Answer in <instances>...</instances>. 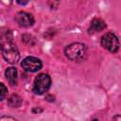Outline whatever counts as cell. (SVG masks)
<instances>
[{"label":"cell","instance_id":"6da1fadb","mask_svg":"<svg viewBox=\"0 0 121 121\" xmlns=\"http://www.w3.org/2000/svg\"><path fill=\"white\" fill-rule=\"evenodd\" d=\"M1 51L3 58L9 63H15L20 57L18 48L16 44L11 40V35H9V31L7 36H2L1 39Z\"/></svg>","mask_w":121,"mask_h":121},{"label":"cell","instance_id":"8992f818","mask_svg":"<svg viewBox=\"0 0 121 121\" xmlns=\"http://www.w3.org/2000/svg\"><path fill=\"white\" fill-rule=\"evenodd\" d=\"M15 20H16L17 24L23 27H29L34 24L33 16L27 12H25V11L18 12L15 16Z\"/></svg>","mask_w":121,"mask_h":121},{"label":"cell","instance_id":"ba28073f","mask_svg":"<svg viewBox=\"0 0 121 121\" xmlns=\"http://www.w3.org/2000/svg\"><path fill=\"white\" fill-rule=\"evenodd\" d=\"M5 75H6V78L9 80V82L10 83V85L14 86V85L17 84L18 72H17L16 68H14V67H9L6 70Z\"/></svg>","mask_w":121,"mask_h":121},{"label":"cell","instance_id":"7c38bea8","mask_svg":"<svg viewBox=\"0 0 121 121\" xmlns=\"http://www.w3.org/2000/svg\"><path fill=\"white\" fill-rule=\"evenodd\" d=\"M117 118H119V119H121V116H115L113 119H117Z\"/></svg>","mask_w":121,"mask_h":121},{"label":"cell","instance_id":"52a82bcc","mask_svg":"<svg viewBox=\"0 0 121 121\" xmlns=\"http://www.w3.org/2000/svg\"><path fill=\"white\" fill-rule=\"evenodd\" d=\"M106 24L103 20L101 19H94L92 22H91V25H90V27L88 29V32L90 34H94V33H96V32H100L101 30H103L104 28H106Z\"/></svg>","mask_w":121,"mask_h":121},{"label":"cell","instance_id":"5b68a950","mask_svg":"<svg viewBox=\"0 0 121 121\" xmlns=\"http://www.w3.org/2000/svg\"><path fill=\"white\" fill-rule=\"evenodd\" d=\"M21 66L27 72H36L42 68V61L35 57H26L21 62Z\"/></svg>","mask_w":121,"mask_h":121},{"label":"cell","instance_id":"7a4b0ae2","mask_svg":"<svg viewBox=\"0 0 121 121\" xmlns=\"http://www.w3.org/2000/svg\"><path fill=\"white\" fill-rule=\"evenodd\" d=\"M64 53H65V56L69 60H74V61H78L84 58L86 54V48L83 43H75L68 45L65 48Z\"/></svg>","mask_w":121,"mask_h":121},{"label":"cell","instance_id":"8fae6325","mask_svg":"<svg viewBox=\"0 0 121 121\" xmlns=\"http://www.w3.org/2000/svg\"><path fill=\"white\" fill-rule=\"evenodd\" d=\"M16 2H17L19 5L24 6V5H26V4L29 2V0H16Z\"/></svg>","mask_w":121,"mask_h":121},{"label":"cell","instance_id":"9c48e42d","mask_svg":"<svg viewBox=\"0 0 121 121\" xmlns=\"http://www.w3.org/2000/svg\"><path fill=\"white\" fill-rule=\"evenodd\" d=\"M21 103H22V99H21V97H20L19 95H11V96L9 97V106H11V107H19V106L21 105Z\"/></svg>","mask_w":121,"mask_h":121},{"label":"cell","instance_id":"30bf717a","mask_svg":"<svg viewBox=\"0 0 121 121\" xmlns=\"http://www.w3.org/2000/svg\"><path fill=\"white\" fill-rule=\"evenodd\" d=\"M0 86H1V100H3L5 97H6V94H7V88H6V86L4 85V83H1L0 84Z\"/></svg>","mask_w":121,"mask_h":121},{"label":"cell","instance_id":"3957f363","mask_svg":"<svg viewBox=\"0 0 121 121\" xmlns=\"http://www.w3.org/2000/svg\"><path fill=\"white\" fill-rule=\"evenodd\" d=\"M51 85V78L47 74H40L36 77L33 85V91L35 94H44Z\"/></svg>","mask_w":121,"mask_h":121},{"label":"cell","instance_id":"277c9868","mask_svg":"<svg viewBox=\"0 0 121 121\" xmlns=\"http://www.w3.org/2000/svg\"><path fill=\"white\" fill-rule=\"evenodd\" d=\"M101 45L109 50L112 53H115L118 48H119V41L117 39V37L112 33V32H108L106 34H104L101 38Z\"/></svg>","mask_w":121,"mask_h":121}]
</instances>
